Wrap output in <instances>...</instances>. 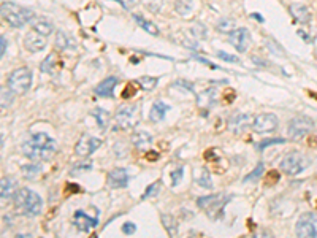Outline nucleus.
I'll return each mask as SVG.
<instances>
[{"label": "nucleus", "mask_w": 317, "mask_h": 238, "mask_svg": "<svg viewBox=\"0 0 317 238\" xmlns=\"http://www.w3.org/2000/svg\"><path fill=\"white\" fill-rule=\"evenodd\" d=\"M132 143L138 149H146L152 143V135L148 132H137L132 135Z\"/></svg>", "instance_id": "25"}, {"label": "nucleus", "mask_w": 317, "mask_h": 238, "mask_svg": "<svg viewBox=\"0 0 317 238\" xmlns=\"http://www.w3.org/2000/svg\"><path fill=\"white\" fill-rule=\"evenodd\" d=\"M217 57L225 60V62H230V64H240V59L237 56H232L225 51H217Z\"/></svg>", "instance_id": "40"}, {"label": "nucleus", "mask_w": 317, "mask_h": 238, "mask_svg": "<svg viewBox=\"0 0 317 238\" xmlns=\"http://www.w3.org/2000/svg\"><path fill=\"white\" fill-rule=\"evenodd\" d=\"M129 180H130V176H129V172H127L125 169H114L108 173L106 183L110 188L119 189V188H127Z\"/></svg>", "instance_id": "15"}, {"label": "nucleus", "mask_w": 317, "mask_h": 238, "mask_svg": "<svg viewBox=\"0 0 317 238\" xmlns=\"http://www.w3.org/2000/svg\"><path fill=\"white\" fill-rule=\"evenodd\" d=\"M14 189H16V183L11 178H2V183H0V197L2 200L10 199L11 196H14Z\"/></svg>", "instance_id": "26"}, {"label": "nucleus", "mask_w": 317, "mask_h": 238, "mask_svg": "<svg viewBox=\"0 0 317 238\" xmlns=\"http://www.w3.org/2000/svg\"><path fill=\"white\" fill-rule=\"evenodd\" d=\"M138 81H130L129 84L125 86V89L122 91V94H121V97L122 99H130V97H133L135 94H137V91H138Z\"/></svg>", "instance_id": "37"}, {"label": "nucleus", "mask_w": 317, "mask_h": 238, "mask_svg": "<svg viewBox=\"0 0 317 238\" xmlns=\"http://www.w3.org/2000/svg\"><path fill=\"white\" fill-rule=\"evenodd\" d=\"M170 111V107L165 103V102H156L152 105V108H151V113H149V119L152 122H160V121H164L165 116H167V113Z\"/></svg>", "instance_id": "22"}, {"label": "nucleus", "mask_w": 317, "mask_h": 238, "mask_svg": "<svg viewBox=\"0 0 317 238\" xmlns=\"http://www.w3.org/2000/svg\"><path fill=\"white\" fill-rule=\"evenodd\" d=\"M90 169H92V162H90V161H83V162L76 164L73 169H71V175H78L79 172H87Z\"/></svg>", "instance_id": "39"}, {"label": "nucleus", "mask_w": 317, "mask_h": 238, "mask_svg": "<svg viewBox=\"0 0 317 238\" xmlns=\"http://www.w3.org/2000/svg\"><path fill=\"white\" fill-rule=\"evenodd\" d=\"M217 102V92L214 87H210V89H205L202 94L197 95V103L202 110L211 108L213 105Z\"/></svg>", "instance_id": "17"}, {"label": "nucleus", "mask_w": 317, "mask_h": 238, "mask_svg": "<svg viewBox=\"0 0 317 238\" xmlns=\"http://www.w3.org/2000/svg\"><path fill=\"white\" fill-rule=\"evenodd\" d=\"M159 83V79L157 78H154V76H141L138 79V84L143 87V89H146V91H154L156 89V86Z\"/></svg>", "instance_id": "33"}, {"label": "nucleus", "mask_w": 317, "mask_h": 238, "mask_svg": "<svg viewBox=\"0 0 317 238\" xmlns=\"http://www.w3.org/2000/svg\"><path fill=\"white\" fill-rule=\"evenodd\" d=\"M252 116L251 114H246V113H235L230 116L229 119V130L233 132V134H244L246 132V129L249 126H252Z\"/></svg>", "instance_id": "13"}, {"label": "nucleus", "mask_w": 317, "mask_h": 238, "mask_svg": "<svg viewBox=\"0 0 317 238\" xmlns=\"http://www.w3.org/2000/svg\"><path fill=\"white\" fill-rule=\"evenodd\" d=\"M295 234L302 238H317V224L313 215H303L295 226Z\"/></svg>", "instance_id": "10"}, {"label": "nucleus", "mask_w": 317, "mask_h": 238, "mask_svg": "<svg viewBox=\"0 0 317 238\" xmlns=\"http://www.w3.org/2000/svg\"><path fill=\"white\" fill-rule=\"evenodd\" d=\"M22 176L25 180H35L38 176V173L41 172V167L38 164H27L21 167Z\"/></svg>", "instance_id": "29"}, {"label": "nucleus", "mask_w": 317, "mask_h": 238, "mask_svg": "<svg viewBox=\"0 0 317 238\" xmlns=\"http://www.w3.org/2000/svg\"><path fill=\"white\" fill-rule=\"evenodd\" d=\"M67 192H79L81 189L79 188H76V184H67Z\"/></svg>", "instance_id": "49"}, {"label": "nucleus", "mask_w": 317, "mask_h": 238, "mask_svg": "<svg viewBox=\"0 0 317 238\" xmlns=\"http://www.w3.org/2000/svg\"><path fill=\"white\" fill-rule=\"evenodd\" d=\"M232 200V196H224V194H213L197 199V207L203 210L211 219H219L224 216V207Z\"/></svg>", "instance_id": "4"}, {"label": "nucleus", "mask_w": 317, "mask_h": 238, "mask_svg": "<svg viewBox=\"0 0 317 238\" xmlns=\"http://www.w3.org/2000/svg\"><path fill=\"white\" fill-rule=\"evenodd\" d=\"M170 175H171V186H178L181 178H183V175H184V169L183 167H179V169L173 170Z\"/></svg>", "instance_id": "41"}, {"label": "nucleus", "mask_w": 317, "mask_h": 238, "mask_svg": "<svg viewBox=\"0 0 317 238\" xmlns=\"http://www.w3.org/2000/svg\"><path fill=\"white\" fill-rule=\"evenodd\" d=\"M13 89H6V87H2L0 89V94H2V102H0V105H2V110L8 108L13 102Z\"/></svg>", "instance_id": "34"}, {"label": "nucleus", "mask_w": 317, "mask_h": 238, "mask_svg": "<svg viewBox=\"0 0 317 238\" xmlns=\"http://www.w3.org/2000/svg\"><path fill=\"white\" fill-rule=\"evenodd\" d=\"M133 21L137 22L143 30H146V33L152 35V37H159L160 30H159V27H157V25L154 24V22L146 21V19H144V17H141L140 14H133Z\"/></svg>", "instance_id": "23"}, {"label": "nucleus", "mask_w": 317, "mask_h": 238, "mask_svg": "<svg viewBox=\"0 0 317 238\" xmlns=\"http://www.w3.org/2000/svg\"><path fill=\"white\" fill-rule=\"evenodd\" d=\"M56 46L57 49L60 51H75L76 49V41L73 37H70V35L67 32H63V30H59L57 35H56Z\"/></svg>", "instance_id": "18"}, {"label": "nucleus", "mask_w": 317, "mask_h": 238, "mask_svg": "<svg viewBox=\"0 0 317 238\" xmlns=\"http://www.w3.org/2000/svg\"><path fill=\"white\" fill-rule=\"evenodd\" d=\"M117 84V78L110 76L95 87V94L98 97H114V87Z\"/></svg>", "instance_id": "20"}, {"label": "nucleus", "mask_w": 317, "mask_h": 238, "mask_svg": "<svg viewBox=\"0 0 317 238\" xmlns=\"http://www.w3.org/2000/svg\"><path fill=\"white\" fill-rule=\"evenodd\" d=\"M194 180L198 186L203 188V189H211L213 188V180H211L210 170L205 169V167H200V169L194 170Z\"/></svg>", "instance_id": "21"}, {"label": "nucleus", "mask_w": 317, "mask_h": 238, "mask_svg": "<svg viewBox=\"0 0 317 238\" xmlns=\"http://www.w3.org/2000/svg\"><path fill=\"white\" fill-rule=\"evenodd\" d=\"M216 29L219 30V32H222V33H230V32L235 30V22H233V19H229V17H224V19L217 21Z\"/></svg>", "instance_id": "32"}, {"label": "nucleus", "mask_w": 317, "mask_h": 238, "mask_svg": "<svg viewBox=\"0 0 317 238\" xmlns=\"http://www.w3.org/2000/svg\"><path fill=\"white\" fill-rule=\"evenodd\" d=\"M122 232H124L125 235H133L135 232H137V226H135L133 223H125V224L122 226Z\"/></svg>", "instance_id": "44"}, {"label": "nucleus", "mask_w": 317, "mask_h": 238, "mask_svg": "<svg viewBox=\"0 0 317 238\" xmlns=\"http://www.w3.org/2000/svg\"><path fill=\"white\" fill-rule=\"evenodd\" d=\"M73 224H75V227L78 229V231H81V232H89L90 229L97 227L98 219H97V218H89V216L84 213V211L78 210V211H75V215H73Z\"/></svg>", "instance_id": "16"}, {"label": "nucleus", "mask_w": 317, "mask_h": 238, "mask_svg": "<svg viewBox=\"0 0 317 238\" xmlns=\"http://www.w3.org/2000/svg\"><path fill=\"white\" fill-rule=\"evenodd\" d=\"M162 224H164L165 231L170 237H176L178 235V221L173 215H168V213H162Z\"/></svg>", "instance_id": "24"}, {"label": "nucleus", "mask_w": 317, "mask_h": 238, "mask_svg": "<svg viewBox=\"0 0 317 238\" xmlns=\"http://www.w3.org/2000/svg\"><path fill=\"white\" fill-rule=\"evenodd\" d=\"M313 129H314V122H313L311 118L297 116L291 121V124H289L287 134H289V138H291L292 142H298V140L305 138Z\"/></svg>", "instance_id": "7"}, {"label": "nucleus", "mask_w": 317, "mask_h": 238, "mask_svg": "<svg viewBox=\"0 0 317 238\" xmlns=\"http://www.w3.org/2000/svg\"><path fill=\"white\" fill-rule=\"evenodd\" d=\"M251 17H254V19H257L259 22H264V16L259 14V13H252V14H251Z\"/></svg>", "instance_id": "50"}, {"label": "nucleus", "mask_w": 317, "mask_h": 238, "mask_svg": "<svg viewBox=\"0 0 317 238\" xmlns=\"http://www.w3.org/2000/svg\"><path fill=\"white\" fill-rule=\"evenodd\" d=\"M57 151V143L48 135L38 132L25 140L22 145V153L30 161H48Z\"/></svg>", "instance_id": "1"}, {"label": "nucleus", "mask_w": 317, "mask_h": 238, "mask_svg": "<svg viewBox=\"0 0 317 238\" xmlns=\"http://www.w3.org/2000/svg\"><path fill=\"white\" fill-rule=\"evenodd\" d=\"M32 29L37 30L38 33L44 35V37H49V35L52 33V24L48 21V19H43V17H40V19H35L32 22Z\"/></svg>", "instance_id": "27"}, {"label": "nucleus", "mask_w": 317, "mask_h": 238, "mask_svg": "<svg viewBox=\"0 0 317 238\" xmlns=\"http://www.w3.org/2000/svg\"><path fill=\"white\" fill-rule=\"evenodd\" d=\"M54 65H56V52H49V54L46 56V59L41 62L40 70L43 73H52Z\"/></svg>", "instance_id": "31"}, {"label": "nucleus", "mask_w": 317, "mask_h": 238, "mask_svg": "<svg viewBox=\"0 0 317 238\" xmlns=\"http://www.w3.org/2000/svg\"><path fill=\"white\" fill-rule=\"evenodd\" d=\"M289 11H291V14H292V17L295 19V22L310 24V21H311V13H310V10H308V6L294 3V5H291V10H289Z\"/></svg>", "instance_id": "19"}, {"label": "nucleus", "mask_w": 317, "mask_h": 238, "mask_svg": "<svg viewBox=\"0 0 317 238\" xmlns=\"http://www.w3.org/2000/svg\"><path fill=\"white\" fill-rule=\"evenodd\" d=\"M173 86H175V87H183V89H187V91H190V92H194V86L190 84L189 81H183V79H179V81H176Z\"/></svg>", "instance_id": "46"}, {"label": "nucleus", "mask_w": 317, "mask_h": 238, "mask_svg": "<svg viewBox=\"0 0 317 238\" xmlns=\"http://www.w3.org/2000/svg\"><path fill=\"white\" fill-rule=\"evenodd\" d=\"M279 127V119L273 113H262L259 116L254 118L252 121V129L256 134L265 135V134H273Z\"/></svg>", "instance_id": "8"}, {"label": "nucleus", "mask_w": 317, "mask_h": 238, "mask_svg": "<svg viewBox=\"0 0 317 238\" xmlns=\"http://www.w3.org/2000/svg\"><path fill=\"white\" fill-rule=\"evenodd\" d=\"M114 2H119L124 6V10H130V8L137 6L140 3V0H114Z\"/></svg>", "instance_id": "43"}, {"label": "nucleus", "mask_w": 317, "mask_h": 238, "mask_svg": "<svg viewBox=\"0 0 317 238\" xmlns=\"http://www.w3.org/2000/svg\"><path fill=\"white\" fill-rule=\"evenodd\" d=\"M146 159H148V161H151V162H156L157 159H159V153H156V151H149V153H146Z\"/></svg>", "instance_id": "48"}, {"label": "nucleus", "mask_w": 317, "mask_h": 238, "mask_svg": "<svg viewBox=\"0 0 317 238\" xmlns=\"http://www.w3.org/2000/svg\"><path fill=\"white\" fill-rule=\"evenodd\" d=\"M159 186H160V183H152L151 186H148V189L144 191V194H143V199H148V197H151V196H157Z\"/></svg>", "instance_id": "42"}, {"label": "nucleus", "mask_w": 317, "mask_h": 238, "mask_svg": "<svg viewBox=\"0 0 317 238\" xmlns=\"http://www.w3.org/2000/svg\"><path fill=\"white\" fill-rule=\"evenodd\" d=\"M92 116L97 119L98 126H100L102 129H106L108 124H110V113H108L106 110H103V108H95V110H92Z\"/></svg>", "instance_id": "30"}, {"label": "nucleus", "mask_w": 317, "mask_h": 238, "mask_svg": "<svg viewBox=\"0 0 317 238\" xmlns=\"http://www.w3.org/2000/svg\"><path fill=\"white\" fill-rule=\"evenodd\" d=\"M278 180H279V173L276 172V170H271V172H268V175H267V181H265V184H271V181L273 183H278Z\"/></svg>", "instance_id": "45"}, {"label": "nucleus", "mask_w": 317, "mask_h": 238, "mask_svg": "<svg viewBox=\"0 0 317 238\" xmlns=\"http://www.w3.org/2000/svg\"><path fill=\"white\" fill-rule=\"evenodd\" d=\"M32 72L27 67L16 68L8 76V87L14 91V94H24L32 86Z\"/></svg>", "instance_id": "6"}, {"label": "nucleus", "mask_w": 317, "mask_h": 238, "mask_svg": "<svg viewBox=\"0 0 317 238\" xmlns=\"http://www.w3.org/2000/svg\"><path fill=\"white\" fill-rule=\"evenodd\" d=\"M100 146H102L100 138H95V137H90V135H83L78 140V143L75 146V153L79 157H87L92 153H95Z\"/></svg>", "instance_id": "12"}, {"label": "nucleus", "mask_w": 317, "mask_h": 238, "mask_svg": "<svg viewBox=\"0 0 317 238\" xmlns=\"http://www.w3.org/2000/svg\"><path fill=\"white\" fill-rule=\"evenodd\" d=\"M14 207L17 211H21L24 216L35 218L41 213L43 202L37 192H33L27 188H22L14 192Z\"/></svg>", "instance_id": "2"}, {"label": "nucleus", "mask_w": 317, "mask_h": 238, "mask_svg": "<svg viewBox=\"0 0 317 238\" xmlns=\"http://www.w3.org/2000/svg\"><path fill=\"white\" fill-rule=\"evenodd\" d=\"M5 52H6V38L2 35V37H0V56L3 57Z\"/></svg>", "instance_id": "47"}, {"label": "nucleus", "mask_w": 317, "mask_h": 238, "mask_svg": "<svg viewBox=\"0 0 317 238\" xmlns=\"http://www.w3.org/2000/svg\"><path fill=\"white\" fill-rule=\"evenodd\" d=\"M283 143H286V138H267V140H264V142H260L257 145V149L262 153L271 145H283Z\"/></svg>", "instance_id": "35"}, {"label": "nucleus", "mask_w": 317, "mask_h": 238, "mask_svg": "<svg viewBox=\"0 0 317 238\" xmlns=\"http://www.w3.org/2000/svg\"><path fill=\"white\" fill-rule=\"evenodd\" d=\"M114 121H116L117 129H122V130L132 129L138 122V107H135V105H125V107H121L116 111Z\"/></svg>", "instance_id": "9"}, {"label": "nucleus", "mask_w": 317, "mask_h": 238, "mask_svg": "<svg viewBox=\"0 0 317 238\" xmlns=\"http://www.w3.org/2000/svg\"><path fill=\"white\" fill-rule=\"evenodd\" d=\"M264 169H265V165H264V162H260L256 169H254L248 176H244V183H248V181H254V180H257V178H260V175L264 173Z\"/></svg>", "instance_id": "36"}, {"label": "nucleus", "mask_w": 317, "mask_h": 238, "mask_svg": "<svg viewBox=\"0 0 317 238\" xmlns=\"http://www.w3.org/2000/svg\"><path fill=\"white\" fill-rule=\"evenodd\" d=\"M192 35H194L195 38L205 40L206 38V27H205L202 22H197L194 27H192Z\"/></svg>", "instance_id": "38"}, {"label": "nucleus", "mask_w": 317, "mask_h": 238, "mask_svg": "<svg viewBox=\"0 0 317 238\" xmlns=\"http://www.w3.org/2000/svg\"><path fill=\"white\" fill-rule=\"evenodd\" d=\"M33 11L29 8H22L13 2L2 3V17L14 29H22L27 22H32Z\"/></svg>", "instance_id": "3"}, {"label": "nucleus", "mask_w": 317, "mask_h": 238, "mask_svg": "<svg viewBox=\"0 0 317 238\" xmlns=\"http://www.w3.org/2000/svg\"><path fill=\"white\" fill-rule=\"evenodd\" d=\"M195 0H176L175 2V10L181 16H189L194 11Z\"/></svg>", "instance_id": "28"}, {"label": "nucleus", "mask_w": 317, "mask_h": 238, "mask_svg": "<svg viewBox=\"0 0 317 238\" xmlns=\"http://www.w3.org/2000/svg\"><path fill=\"white\" fill-rule=\"evenodd\" d=\"M229 41L232 43L233 48L238 52H246L251 46L252 38H251V33H249L248 29L238 27V29H235L233 32L229 33Z\"/></svg>", "instance_id": "11"}, {"label": "nucleus", "mask_w": 317, "mask_h": 238, "mask_svg": "<svg viewBox=\"0 0 317 238\" xmlns=\"http://www.w3.org/2000/svg\"><path fill=\"white\" fill-rule=\"evenodd\" d=\"M310 164H311V161L306 156H303L302 153L292 151V153H287L283 157V161H281V170H283L286 175L295 176L298 173L305 172L308 167H310Z\"/></svg>", "instance_id": "5"}, {"label": "nucleus", "mask_w": 317, "mask_h": 238, "mask_svg": "<svg viewBox=\"0 0 317 238\" xmlns=\"http://www.w3.org/2000/svg\"><path fill=\"white\" fill-rule=\"evenodd\" d=\"M24 46L29 52H33V54H35V52H40V51L44 49V46H46V37L32 29L29 33L25 35Z\"/></svg>", "instance_id": "14"}]
</instances>
